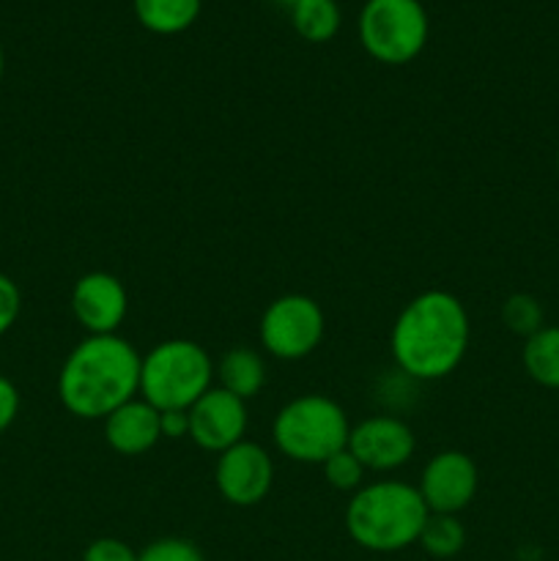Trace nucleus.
I'll return each mask as SVG.
<instances>
[{
  "mask_svg": "<svg viewBox=\"0 0 559 561\" xmlns=\"http://www.w3.org/2000/svg\"><path fill=\"white\" fill-rule=\"evenodd\" d=\"M104 438L113 453L126 455V458L146 455L162 438L159 411L142 398L129 400L104 420Z\"/></svg>",
  "mask_w": 559,
  "mask_h": 561,
  "instance_id": "13",
  "label": "nucleus"
},
{
  "mask_svg": "<svg viewBox=\"0 0 559 561\" xmlns=\"http://www.w3.org/2000/svg\"><path fill=\"white\" fill-rule=\"evenodd\" d=\"M477 488H480V471L475 460L458 449H447L427 460L417 491L427 513L458 515L475 502Z\"/></svg>",
  "mask_w": 559,
  "mask_h": 561,
  "instance_id": "8",
  "label": "nucleus"
},
{
  "mask_svg": "<svg viewBox=\"0 0 559 561\" xmlns=\"http://www.w3.org/2000/svg\"><path fill=\"white\" fill-rule=\"evenodd\" d=\"M356 33L362 49L378 64L403 66L425 49L431 20L420 0H365Z\"/></svg>",
  "mask_w": 559,
  "mask_h": 561,
  "instance_id": "6",
  "label": "nucleus"
},
{
  "mask_svg": "<svg viewBox=\"0 0 559 561\" xmlns=\"http://www.w3.org/2000/svg\"><path fill=\"white\" fill-rule=\"evenodd\" d=\"M349 449L367 471H395L409 463L417 438L403 420L381 414L351 427Z\"/></svg>",
  "mask_w": 559,
  "mask_h": 561,
  "instance_id": "11",
  "label": "nucleus"
},
{
  "mask_svg": "<svg viewBox=\"0 0 559 561\" xmlns=\"http://www.w3.org/2000/svg\"><path fill=\"white\" fill-rule=\"evenodd\" d=\"M521 362L537 387L559 392V327H543L540 332L526 337Z\"/></svg>",
  "mask_w": 559,
  "mask_h": 561,
  "instance_id": "16",
  "label": "nucleus"
},
{
  "mask_svg": "<svg viewBox=\"0 0 559 561\" xmlns=\"http://www.w3.org/2000/svg\"><path fill=\"white\" fill-rule=\"evenodd\" d=\"M137 561H206V557L195 542L181 540V537H162L142 548Z\"/></svg>",
  "mask_w": 559,
  "mask_h": 561,
  "instance_id": "21",
  "label": "nucleus"
},
{
  "mask_svg": "<svg viewBox=\"0 0 559 561\" xmlns=\"http://www.w3.org/2000/svg\"><path fill=\"white\" fill-rule=\"evenodd\" d=\"M272 436L285 458L321 466L334 453L349 447L351 422L332 398L301 394L274 416Z\"/></svg>",
  "mask_w": 559,
  "mask_h": 561,
  "instance_id": "5",
  "label": "nucleus"
},
{
  "mask_svg": "<svg viewBox=\"0 0 559 561\" xmlns=\"http://www.w3.org/2000/svg\"><path fill=\"white\" fill-rule=\"evenodd\" d=\"M502 323L507 327V332L526 340L546 327V312L532 294H513L502 305Z\"/></svg>",
  "mask_w": 559,
  "mask_h": 561,
  "instance_id": "19",
  "label": "nucleus"
},
{
  "mask_svg": "<svg viewBox=\"0 0 559 561\" xmlns=\"http://www.w3.org/2000/svg\"><path fill=\"white\" fill-rule=\"evenodd\" d=\"M20 310H22L20 288H16L14 279L0 274V337L14 327L16 318H20Z\"/></svg>",
  "mask_w": 559,
  "mask_h": 561,
  "instance_id": "23",
  "label": "nucleus"
},
{
  "mask_svg": "<svg viewBox=\"0 0 559 561\" xmlns=\"http://www.w3.org/2000/svg\"><path fill=\"white\" fill-rule=\"evenodd\" d=\"M3 71H5V55H3V47H0V80H3Z\"/></svg>",
  "mask_w": 559,
  "mask_h": 561,
  "instance_id": "27",
  "label": "nucleus"
},
{
  "mask_svg": "<svg viewBox=\"0 0 559 561\" xmlns=\"http://www.w3.org/2000/svg\"><path fill=\"white\" fill-rule=\"evenodd\" d=\"M162 438L190 436V411H159Z\"/></svg>",
  "mask_w": 559,
  "mask_h": 561,
  "instance_id": "25",
  "label": "nucleus"
},
{
  "mask_svg": "<svg viewBox=\"0 0 559 561\" xmlns=\"http://www.w3.org/2000/svg\"><path fill=\"white\" fill-rule=\"evenodd\" d=\"M217 376H219V387L225 392L236 394L247 403L250 398H255L258 392L266 383V365L258 356V351L247 348V345H239V348H230L228 354L219 359L217 365Z\"/></svg>",
  "mask_w": 559,
  "mask_h": 561,
  "instance_id": "14",
  "label": "nucleus"
},
{
  "mask_svg": "<svg viewBox=\"0 0 559 561\" xmlns=\"http://www.w3.org/2000/svg\"><path fill=\"white\" fill-rule=\"evenodd\" d=\"M140 365L142 356L129 340L118 334H88L60 367V403L77 420H107L115 409L140 394Z\"/></svg>",
  "mask_w": 559,
  "mask_h": 561,
  "instance_id": "2",
  "label": "nucleus"
},
{
  "mask_svg": "<svg viewBox=\"0 0 559 561\" xmlns=\"http://www.w3.org/2000/svg\"><path fill=\"white\" fill-rule=\"evenodd\" d=\"M321 469H323V477H327V482L334 488V491H354L356 493L362 488V480H365V474H367L365 466L360 463V458H356L349 447L340 449V453H334L329 460H323Z\"/></svg>",
  "mask_w": 559,
  "mask_h": 561,
  "instance_id": "20",
  "label": "nucleus"
},
{
  "mask_svg": "<svg viewBox=\"0 0 559 561\" xmlns=\"http://www.w3.org/2000/svg\"><path fill=\"white\" fill-rule=\"evenodd\" d=\"M135 16L146 31L157 36H175L197 22L203 0H132Z\"/></svg>",
  "mask_w": 559,
  "mask_h": 561,
  "instance_id": "15",
  "label": "nucleus"
},
{
  "mask_svg": "<svg viewBox=\"0 0 559 561\" xmlns=\"http://www.w3.org/2000/svg\"><path fill=\"white\" fill-rule=\"evenodd\" d=\"M247 403L223 387H212L190 409V438L206 453L223 455L244 442Z\"/></svg>",
  "mask_w": 559,
  "mask_h": 561,
  "instance_id": "10",
  "label": "nucleus"
},
{
  "mask_svg": "<svg viewBox=\"0 0 559 561\" xmlns=\"http://www.w3.org/2000/svg\"><path fill=\"white\" fill-rule=\"evenodd\" d=\"M140 553L132 546H126L124 540H115V537H99L82 553V561H137Z\"/></svg>",
  "mask_w": 559,
  "mask_h": 561,
  "instance_id": "22",
  "label": "nucleus"
},
{
  "mask_svg": "<svg viewBox=\"0 0 559 561\" xmlns=\"http://www.w3.org/2000/svg\"><path fill=\"white\" fill-rule=\"evenodd\" d=\"M557 170H559V148H557Z\"/></svg>",
  "mask_w": 559,
  "mask_h": 561,
  "instance_id": "28",
  "label": "nucleus"
},
{
  "mask_svg": "<svg viewBox=\"0 0 559 561\" xmlns=\"http://www.w3.org/2000/svg\"><path fill=\"white\" fill-rule=\"evenodd\" d=\"M288 11L294 31L312 44L332 42L340 31V22H343L338 0H299Z\"/></svg>",
  "mask_w": 559,
  "mask_h": 561,
  "instance_id": "17",
  "label": "nucleus"
},
{
  "mask_svg": "<svg viewBox=\"0 0 559 561\" xmlns=\"http://www.w3.org/2000/svg\"><path fill=\"white\" fill-rule=\"evenodd\" d=\"M212 381V356L192 340H164L142 356L140 398L157 411H190Z\"/></svg>",
  "mask_w": 559,
  "mask_h": 561,
  "instance_id": "4",
  "label": "nucleus"
},
{
  "mask_svg": "<svg viewBox=\"0 0 559 561\" xmlns=\"http://www.w3.org/2000/svg\"><path fill=\"white\" fill-rule=\"evenodd\" d=\"M274 3L285 5V9H294V5H296V3H299V0H274Z\"/></svg>",
  "mask_w": 559,
  "mask_h": 561,
  "instance_id": "26",
  "label": "nucleus"
},
{
  "mask_svg": "<svg viewBox=\"0 0 559 561\" xmlns=\"http://www.w3.org/2000/svg\"><path fill=\"white\" fill-rule=\"evenodd\" d=\"M469 312L458 296L425 290L398 312L389 348L406 376L436 381L458 370L469 348Z\"/></svg>",
  "mask_w": 559,
  "mask_h": 561,
  "instance_id": "1",
  "label": "nucleus"
},
{
  "mask_svg": "<svg viewBox=\"0 0 559 561\" xmlns=\"http://www.w3.org/2000/svg\"><path fill=\"white\" fill-rule=\"evenodd\" d=\"M16 414H20V392L9 378L0 376V436L14 425Z\"/></svg>",
  "mask_w": 559,
  "mask_h": 561,
  "instance_id": "24",
  "label": "nucleus"
},
{
  "mask_svg": "<svg viewBox=\"0 0 559 561\" xmlns=\"http://www.w3.org/2000/svg\"><path fill=\"white\" fill-rule=\"evenodd\" d=\"M219 496L233 507H255L269 496L274 482V463L261 444L239 442L225 449L214 469Z\"/></svg>",
  "mask_w": 559,
  "mask_h": 561,
  "instance_id": "9",
  "label": "nucleus"
},
{
  "mask_svg": "<svg viewBox=\"0 0 559 561\" xmlns=\"http://www.w3.org/2000/svg\"><path fill=\"white\" fill-rule=\"evenodd\" d=\"M427 507L414 485L381 480L362 485L345 507V529L365 551L395 553L414 546L427 520Z\"/></svg>",
  "mask_w": 559,
  "mask_h": 561,
  "instance_id": "3",
  "label": "nucleus"
},
{
  "mask_svg": "<svg viewBox=\"0 0 559 561\" xmlns=\"http://www.w3.org/2000/svg\"><path fill=\"white\" fill-rule=\"evenodd\" d=\"M71 312L88 334H115L129 312V296L113 274H82L71 288Z\"/></svg>",
  "mask_w": 559,
  "mask_h": 561,
  "instance_id": "12",
  "label": "nucleus"
},
{
  "mask_svg": "<svg viewBox=\"0 0 559 561\" xmlns=\"http://www.w3.org/2000/svg\"><path fill=\"white\" fill-rule=\"evenodd\" d=\"M323 310L316 299L301 294H288L274 299L263 310L261 343L272 356L285 362H296L310 356L321 345Z\"/></svg>",
  "mask_w": 559,
  "mask_h": 561,
  "instance_id": "7",
  "label": "nucleus"
},
{
  "mask_svg": "<svg viewBox=\"0 0 559 561\" xmlns=\"http://www.w3.org/2000/svg\"><path fill=\"white\" fill-rule=\"evenodd\" d=\"M422 551L433 559H449L455 553L464 551L466 546V529L464 524L458 520V515H438L431 513L427 515L425 526L420 531Z\"/></svg>",
  "mask_w": 559,
  "mask_h": 561,
  "instance_id": "18",
  "label": "nucleus"
}]
</instances>
